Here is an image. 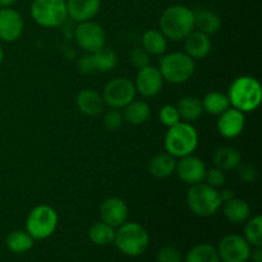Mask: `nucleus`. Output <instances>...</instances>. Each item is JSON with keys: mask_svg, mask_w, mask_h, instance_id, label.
Masks as SVG:
<instances>
[{"mask_svg": "<svg viewBox=\"0 0 262 262\" xmlns=\"http://www.w3.org/2000/svg\"><path fill=\"white\" fill-rule=\"evenodd\" d=\"M194 30V12L184 5H171L160 18V31L173 41L184 40Z\"/></svg>", "mask_w": 262, "mask_h": 262, "instance_id": "nucleus-1", "label": "nucleus"}, {"mask_svg": "<svg viewBox=\"0 0 262 262\" xmlns=\"http://www.w3.org/2000/svg\"><path fill=\"white\" fill-rule=\"evenodd\" d=\"M230 105L242 113L257 109L262 101V87L258 79L251 76H241L232 82L229 87Z\"/></svg>", "mask_w": 262, "mask_h": 262, "instance_id": "nucleus-2", "label": "nucleus"}, {"mask_svg": "<svg viewBox=\"0 0 262 262\" xmlns=\"http://www.w3.org/2000/svg\"><path fill=\"white\" fill-rule=\"evenodd\" d=\"M114 243L118 250L124 255L136 257L147 250L150 243V235L145 227L135 222H125L115 232Z\"/></svg>", "mask_w": 262, "mask_h": 262, "instance_id": "nucleus-3", "label": "nucleus"}, {"mask_svg": "<svg viewBox=\"0 0 262 262\" xmlns=\"http://www.w3.org/2000/svg\"><path fill=\"white\" fill-rule=\"evenodd\" d=\"M197 146H199V133L191 123L179 122L178 124L169 128L166 132L165 150L174 158L192 155Z\"/></svg>", "mask_w": 262, "mask_h": 262, "instance_id": "nucleus-4", "label": "nucleus"}, {"mask_svg": "<svg viewBox=\"0 0 262 262\" xmlns=\"http://www.w3.org/2000/svg\"><path fill=\"white\" fill-rule=\"evenodd\" d=\"M187 205L197 216L209 217L222 209L223 201L216 188L201 182L191 186L187 193Z\"/></svg>", "mask_w": 262, "mask_h": 262, "instance_id": "nucleus-5", "label": "nucleus"}, {"mask_svg": "<svg viewBox=\"0 0 262 262\" xmlns=\"http://www.w3.org/2000/svg\"><path fill=\"white\" fill-rule=\"evenodd\" d=\"M159 64H160L159 71L164 81L176 84L189 81L196 71V64L193 59L186 53H178V51L161 56Z\"/></svg>", "mask_w": 262, "mask_h": 262, "instance_id": "nucleus-6", "label": "nucleus"}, {"mask_svg": "<svg viewBox=\"0 0 262 262\" xmlns=\"http://www.w3.org/2000/svg\"><path fill=\"white\" fill-rule=\"evenodd\" d=\"M31 17L42 27H59L68 18L66 0H33L31 4Z\"/></svg>", "mask_w": 262, "mask_h": 262, "instance_id": "nucleus-7", "label": "nucleus"}, {"mask_svg": "<svg viewBox=\"0 0 262 262\" xmlns=\"http://www.w3.org/2000/svg\"><path fill=\"white\" fill-rule=\"evenodd\" d=\"M58 227V214L48 205H38L31 210L26 220L27 233L33 239H46Z\"/></svg>", "mask_w": 262, "mask_h": 262, "instance_id": "nucleus-8", "label": "nucleus"}, {"mask_svg": "<svg viewBox=\"0 0 262 262\" xmlns=\"http://www.w3.org/2000/svg\"><path fill=\"white\" fill-rule=\"evenodd\" d=\"M101 96L105 105H109L112 109H124L135 100V83L124 77H118L107 82Z\"/></svg>", "mask_w": 262, "mask_h": 262, "instance_id": "nucleus-9", "label": "nucleus"}, {"mask_svg": "<svg viewBox=\"0 0 262 262\" xmlns=\"http://www.w3.org/2000/svg\"><path fill=\"white\" fill-rule=\"evenodd\" d=\"M74 38L79 48L86 53L94 54L95 51L104 48L106 42V33L104 28L96 22L86 20L81 22L74 30Z\"/></svg>", "mask_w": 262, "mask_h": 262, "instance_id": "nucleus-10", "label": "nucleus"}, {"mask_svg": "<svg viewBox=\"0 0 262 262\" xmlns=\"http://www.w3.org/2000/svg\"><path fill=\"white\" fill-rule=\"evenodd\" d=\"M216 250L223 262H247L252 253L250 243L238 234H229L223 238Z\"/></svg>", "mask_w": 262, "mask_h": 262, "instance_id": "nucleus-11", "label": "nucleus"}, {"mask_svg": "<svg viewBox=\"0 0 262 262\" xmlns=\"http://www.w3.org/2000/svg\"><path fill=\"white\" fill-rule=\"evenodd\" d=\"M164 78L159 68L147 66L142 69H138L136 76L135 89L136 92L142 95L143 97H154L160 94L163 89Z\"/></svg>", "mask_w": 262, "mask_h": 262, "instance_id": "nucleus-12", "label": "nucleus"}, {"mask_svg": "<svg viewBox=\"0 0 262 262\" xmlns=\"http://www.w3.org/2000/svg\"><path fill=\"white\" fill-rule=\"evenodd\" d=\"M25 22L19 13L12 8H0V38L14 42L22 36Z\"/></svg>", "mask_w": 262, "mask_h": 262, "instance_id": "nucleus-13", "label": "nucleus"}, {"mask_svg": "<svg viewBox=\"0 0 262 262\" xmlns=\"http://www.w3.org/2000/svg\"><path fill=\"white\" fill-rule=\"evenodd\" d=\"M176 171L184 183L193 186V184L201 183L204 181L206 165L197 156L187 155L181 158V160L177 163Z\"/></svg>", "mask_w": 262, "mask_h": 262, "instance_id": "nucleus-14", "label": "nucleus"}, {"mask_svg": "<svg viewBox=\"0 0 262 262\" xmlns=\"http://www.w3.org/2000/svg\"><path fill=\"white\" fill-rule=\"evenodd\" d=\"M102 222L113 228H119L128 219V206L119 197H109L100 206Z\"/></svg>", "mask_w": 262, "mask_h": 262, "instance_id": "nucleus-15", "label": "nucleus"}, {"mask_svg": "<svg viewBox=\"0 0 262 262\" xmlns=\"http://www.w3.org/2000/svg\"><path fill=\"white\" fill-rule=\"evenodd\" d=\"M246 124L245 113L235 107H229L219 115L216 127L220 135L225 138H235L243 132Z\"/></svg>", "mask_w": 262, "mask_h": 262, "instance_id": "nucleus-16", "label": "nucleus"}, {"mask_svg": "<svg viewBox=\"0 0 262 262\" xmlns=\"http://www.w3.org/2000/svg\"><path fill=\"white\" fill-rule=\"evenodd\" d=\"M212 43L209 35L200 31H192L186 38H184V49L186 54L191 56L193 60H201L205 59L211 53Z\"/></svg>", "mask_w": 262, "mask_h": 262, "instance_id": "nucleus-17", "label": "nucleus"}, {"mask_svg": "<svg viewBox=\"0 0 262 262\" xmlns=\"http://www.w3.org/2000/svg\"><path fill=\"white\" fill-rule=\"evenodd\" d=\"M68 15L76 22L91 20L101 8V0H66Z\"/></svg>", "mask_w": 262, "mask_h": 262, "instance_id": "nucleus-18", "label": "nucleus"}, {"mask_svg": "<svg viewBox=\"0 0 262 262\" xmlns=\"http://www.w3.org/2000/svg\"><path fill=\"white\" fill-rule=\"evenodd\" d=\"M76 102L79 112L89 117H95L104 112V99L99 92L94 91V90H82L77 95Z\"/></svg>", "mask_w": 262, "mask_h": 262, "instance_id": "nucleus-19", "label": "nucleus"}, {"mask_svg": "<svg viewBox=\"0 0 262 262\" xmlns=\"http://www.w3.org/2000/svg\"><path fill=\"white\" fill-rule=\"evenodd\" d=\"M223 212L225 217L233 224L246 223L251 216V207L245 200L233 197L227 202H223Z\"/></svg>", "mask_w": 262, "mask_h": 262, "instance_id": "nucleus-20", "label": "nucleus"}, {"mask_svg": "<svg viewBox=\"0 0 262 262\" xmlns=\"http://www.w3.org/2000/svg\"><path fill=\"white\" fill-rule=\"evenodd\" d=\"M177 161L173 155L168 152H161L154 156L148 164V171L154 178L165 179L176 171Z\"/></svg>", "mask_w": 262, "mask_h": 262, "instance_id": "nucleus-21", "label": "nucleus"}, {"mask_svg": "<svg viewBox=\"0 0 262 262\" xmlns=\"http://www.w3.org/2000/svg\"><path fill=\"white\" fill-rule=\"evenodd\" d=\"M212 160H214L215 168L228 171L238 168V165L242 163V155L237 148L232 146H224L215 151Z\"/></svg>", "mask_w": 262, "mask_h": 262, "instance_id": "nucleus-22", "label": "nucleus"}, {"mask_svg": "<svg viewBox=\"0 0 262 262\" xmlns=\"http://www.w3.org/2000/svg\"><path fill=\"white\" fill-rule=\"evenodd\" d=\"M177 110L179 113L181 119L186 120L187 123L196 122L197 119L202 117L204 114V107L202 102L199 97L196 96H184L177 102Z\"/></svg>", "mask_w": 262, "mask_h": 262, "instance_id": "nucleus-23", "label": "nucleus"}, {"mask_svg": "<svg viewBox=\"0 0 262 262\" xmlns=\"http://www.w3.org/2000/svg\"><path fill=\"white\" fill-rule=\"evenodd\" d=\"M151 109L147 102L141 101V100H133L127 106L124 107L123 118L125 122L132 125H141L147 122L150 118Z\"/></svg>", "mask_w": 262, "mask_h": 262, "instance_id": "nucleus-24", "label": "nucleus"}, {"mask_svg": "<svg viewBox=\"0 0 262 262\" xmlns=\"http://www.w3.org/2000/svg\"><path fill=\"white\" fill-rule=\"evenodd\" d=\"M194 27H197V31L200 32H204L209 36L214 35L222 28V19L216 13L211 10H200L194 13Z\"/></svg>", "mask_w": 262, "mask_h": 262, "instance_id": "nucleus-25", "label": "nucleus"}, {"mask_svg": "<svg viewBox=\"0 0 262 262\" xmlns=\"http://www.w3.org/2000/svg\"><path fill=\"white\" fill-rule=\"evenodd\" d=\"M142 48L150 55H163L168 49V38L159 30H148L142 36Z\"/></svg>", "mask_w": 262, "mask_h": 262, "instance_id": "nucleus-26", "label": "nucleus"}, {"mask_svg": "<svg viewBox=\"0 0 262 262\" xmlns=\"http://www.w3.org/2000/svg\"><path fill=\"white\" fill-rule=\"evenodd\" d=\"M201 102L202 107H204V112H206L207 114L217 115V117L230 107V101L228 95L222 94V92L217 91L209 92V94L201 100Z\"/></svg>", "mask_w": 262, "mask_h": 262, "instance_id": "nucleus-27", "label": "nucleus"}, {"mask_svg": "<svg viewBox=\"0 0 262 262\" xmlns=\"http://www.w3.org/2000/svg\"><path fill=\"white\" fill-rule=\"evenodd\" d=\"M33 238L25 230H13L8 234L7 247L14 253H25L33 247Z\"/></svg>", "mask_w": 262, "mask_h": 262, "instance_id": "nucleus-28", "label": "nucleus"}, {"mask_svg": "<svg viewBox=\"0 0 262 262\" xmlns=\"http://www.w3.org/2000/svg\"><path fill=\"white\" fill-rule=\"evenodd\" d=\"M184 262H220V257L214 246L209 243H201L194 246L187 253Z\"/></svg>", "mask_w": 262, "mask_h": 262, "instance_id": "nucleus-29", "label": "nucleus"}, {"mask_svg": "<svg viewBox=\"0 0 262 262\" xmlns=\"http://www.w3.org/2000/svg\"><path fill=\"white\" fill-rule=\"evenodd\" d=\"M89 237L94 245L106 246L109 245V243L114 242L115 230L114 228L110 227L106 223L99 222L95 223V224L90 228Z\"/></svg>", "mask_w": 262, "mask_h": 262, "instance_id": "nucleus-30", "label": "nucleus"}, {"mask_svg": "<svg viewBox=\"0 0 262 262\" xmlns=\"http://www.w3.org/2000/svg\"><path fill=\"white\" fill-rule=\"evenodd\" d=\"M92 55H94L96 71L106 73V72L113 71V69L117 67L118 56L117 53H115L112 48L104 46V48H101L100 50L95 51Z\"/></svg>", "mask_w": 262, "mask_h": 262, "instance_id": "nucleus-31", "label": "nucleus"}, {"mask_svg": "<svg viewBox=\"0 0 262 262\" xmlns=\"http://www.w3.org/2000/svg\"><path fill=\"white\" fill-rule=\"evenodd\" d=\"M246 241L253 247H262V216L252 217L248 220L245 229Z\"/></svg>", "mask_w": 262, "mask_h": 262, "instance_id": "nucleus-32", "label": "nucleus"}, {"mask_svg": "<svg viewBox=\"0 0 262 262\" xmlns=\"http://www.w3.org/2000/svg\"><path fill=\"white\" fill-rule=\"evenodd\" d=\"M123 123H124V118H123V114L119 112V109H112L105 114L104 125L110 132L119 130L122 128Z\"/></svg>", "mask_w": 262, "mask_h": 262, "instance_id": "nucleus-33", "label": "nucleus"}, {"mask_svg": "<svg viewBox=\"0 0 262 262\" xmlns=\"http://www.w3.org/2000/svg\"><path fill=\"white\" fill-rule=\"evenodd\" d=\"M159 115H160L161 123L168 128L173 127V125L178 124L181 122V117H179L176 105H165V106H163Z\"/></svg>", "mask_w": 262, "mask_h": 262, "instance_id": "nucleus-34", "label": "nucleus"}, {"mask_svg": "<svg viewBox=\"0 0 262 262\" xmlns=\"http://www.w3.org/2000/svg\"><path fill=\"white\" fill-rule=\"evenodd\" d=\"M130 63L137 69L150 66V54L143 48H133L130 51Z\"/></svg>", "mask_w": 262, "mask_h": 262, "instance_id": "nucleus-35", "label": "nucleus"}, {"mask_svg": "<svg viewBox=\"0 0 262 262\" xmlns=\"http://www.w3.org/2000/svg\"><path fill=\"white\" fill-rule=\"evenodd\" d=\"M238 176L246 183H253L257 179V169L255 165L250 163H241L238 165Z\"/></svg>", "mask_w": 262, "mask_h": 262, "instance_id": "nucleus-36", "label": "nucleus"}, {"mask_svg": "<svg viewBox=\"0 0 262 262\" xmlns=\"http://www.w3.org/2000/svg\"><path fill=\"white\" fill-rule=\"evenodd\" d=\"M158 262H182L181 251L174 247H164L156 253Z\"/></svg>", "mask_w": 262, "mask_h": 262, "instance_id": "nucleus-37", "label": "nucleus"}, {"mask_svg": "<svg viewBox=\"0 0 262 262\" xmlns=\"http://www.w3.org/2000/svg\"><path fill=\"white\" fill-rule=\"evenodd\" d=\"M205 181L209 186L217 188V187L223 186L225 183V174L224 171L220 170L217 168H211L206 169V173H205Z\"/></svg>", "mask_w": 262, "mask_h": 262, "instance_id": "nucleus-38", "label": "nucleus"}, {"mask_svg": "<svg viewBox=\"0 0 262 262\" xmlns=\"http://www.w3.org/2000/svg\"><path fill=\"white\" fill-rule=\"evenodd\" d=\"M78 71L82 74H92L96 72V66H95L94 55L92 54H86L78 60Z\"/></svg>", "mask_w": 262, "mask_h": 262, "instance_id": "nucleus-39", "label": "nucleus"}, {"mask_svg": "<svg viewBox=\"0 0 262 262\" xmlns=\"http://www.w3.org/2000/svg\"><path fill=\"white\" fill-rule=\"evenodd\" d=\"M219 193H220V199H222L223 202L229 201V200H232L233 197H234V193H233L232 189H223V191L219 192Z\"/></svg>", "mask_w": 262, "mask_h": 262, "instance_id": "nucleus-40", "label": "nucleus"}, {"mask_svg": "<svg viewBox=\"0 0 262 262\" xmlns=\"http://www.w3.org/2000/svg\"><path fill=\"white\" fill-rule=\"evenodd\" d=\"M252 255V260L253 262H262V248L261 247H256V251Z\"/></svg>", "mask_w": 262, "mask_h": 262, "instance_id": "nucleus-41", "label": "nucleus"}, {"mask_svg": "<svg viewBox=\"0 0 262 262\" xmlns=\"http://www.w3.org/2000/svg\"><path fill=\"white\" fill-rule=\"evenodd\" d=\"M17 0H0V8H10Z\"/></svg>", "mask_w": 262, "mask_h": 262, "instance_id": "nucleus-42", "label": "nucleus"}, {"mask_svg": "<svg viewBox=\"0 0 262 262\" xmlns=\"http://www.w3.org/2000/svg\"><path fill=\"white\" fill-rule=\"evenodd\" d=\"M3 59H4V51H3L2 46H0V66H2L3 63Z\"/></svg>", "mask_w": 262, "mask_h": 262, "instance_id": "nucleus-43", "label": "nucleus"}]
</instances>
